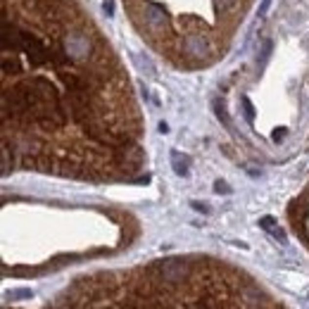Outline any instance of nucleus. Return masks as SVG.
Instances as JSON below:
<instances>
[{
    "label": "nucleus",
    "instance_id": "nucleus-2",
    "mask_svg": "<svg viewBox=\"0 0 309 309\" xmlns=\"http://www.w3.org/2000/svg\"><path fill=\"white\" fill-rule=\"evenodd\" d=\"M171 169L176 171V176H188V157L181 152H171Z\"/></svg>",
    "mask_w": 309,
    "mask_h": 309
},
{
    "label": "nucleus",
    "instance_id": "nucleus-5",
    "mask_svg": "<svg viewBox=\"0 0 309 309\" xmlns=\"http://www.w3.org/2000/svg\"><path fill=\"white\" fill-rule=\"evenodd\" d=\"M214 193H219V195H221V193H224V195H228V193H231V188H228L224 181H217V183H214Z\"/></svg>",
    "mask_w": 309,
    "mask_h": 309
},
{
    "label": "nucleus",
    "instance_id": "nucleus-7",
    "mask_svg": "<svg viewBox=\"0 0 309 309\" xmlns=\"http://www.w3.org/2000/svg\"><path fill=\"white\" fill-rule=\"evenodd\" d=\"M190 207H193L195 212H202V214H207V212H209V207H207V205H200V202H190Z\"/></svg>",
    "mask_w": 309,
    "mask_h": 309
},
{
    "label": "nucleus",
    "instance_id": "nucleus-4",
    "mask_svg": "<svg viewBox=\"0 0 309 309\" xmlns=\"http://www.w3.org/2000/svg\"><path fill=\"white\" fill-rule=\"evenodd\" d=\"M243 107H245V119L247 122H255V107H252L250 98H243Z\"/></svg>",
    "mask_w": 309,
    "mask_h": 309
},
{
    "label": "nucleus",
    "instance_id": "nucleus-3",
    "mask_svg": "<svg viewBox=\"0 0 309 309\" xmlns=\"http://www.w3.org/2000/svg\"><path fill=\"white\" fill-rule=\"evenodd\" d=\"M10 174V145L2 143V176Z\"/></svg>",
    "mask_w": 309,
    "mask_h": 309
},
{
    "label": "nucleus",
    "instance_id": "nucleus-8",
    "mask_svg": "<svg viewBox=\"0 0 309 309\" xmlns=\"http://www.w3.org/2000/svg\"><path fill=\"white\" fill-rule=\"evenodd\" d=\"M283 136H286V128H276V131H273V141H276V143L283 141Z\"/></svg>",
    "mask_w": 309,
    "mask_h": 309
},
{
    "label": "nucleus",
    "instance_id": "nucleus-6",
    "mask_svg": "<svg viewBox=\"0 0 309 309\" xmlns=\"http://www.w3.org/2000/svg\"><path fill=\"white\" fill-rule=\"evenodd\" d=\"M217 117L224 122V124H228V114H226V107H224L221 103H217Z\"/></svg>",
    "mask_w": 309,
    "mask_h": 309
},
{
    "label": "nucleus",
    "instance_id": "nucleus-1",
    "mask_svg": "<svg viewBox=\"0 0 309 309\" xmlns=\"http://www.w3.org/2000/svg\"><path fill=\"white\" fill-rule=\"evenodd\" d=\"M259 226H262L267 233H271L273 238H278L281 243H286V233H283V228L276 224V219H273V217H262V219H259Z\"/></svg>",
    "mask_w": 309,
    "mask_h": 309
}]
</instances>
